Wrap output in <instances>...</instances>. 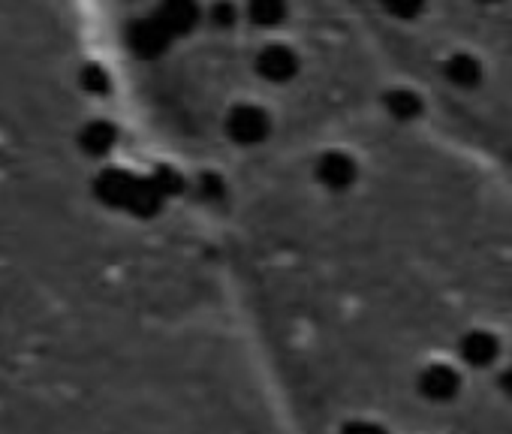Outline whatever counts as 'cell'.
Masks as SVG:
<instances>
[{"label":"cell","mask_w":512,"mask_h":434,"mask_svg":"<svg viewBox=\"0 0 512 434\" xmlns=\"http://www.w3.org/2000/svg\"><path fill=\"white\" fill-rule=\"evenodd\" d=\"M241 16H244V10L235 4V0H217V4L208 10V19H211V25H214V28H223V31L235 28Z\"/></svg>","instance_id":"30bf717a"},{"label":"cell","mask_w":512,"mask_h":434,"mask_svg":"<svg viewBox=\"0 0 512 434\" xmlns=\"http://www.w3.org/2000/svg\"><path fill=\"white\" fill-rule=\"evenodd\" d=\"M244 19L260 28V31H275L287 22L290 16V0H244Z\"/></svg>","instance_id":"52a82bcc"},{"label":"cell","mask_w":512,"mask_h":434,"mask_svg":"<svg viewBox=\"0 0 512 434\" xmlns=\"http://www.w3.org/2000/svg\"><path fill=\"white\" fill-rule=\"evenodd\" d=\"M476 4H482V7H497V4H503V0H476Z\"/></svg>","instance_id":"7c38bea8"},{"label":"cell","mask_w":512,"mask_h":434,"mask_svg":"<svg viewBox=\"0 0 512 434\" xmlns=\"http://www.w3.org/2000/svg\"><path fill=\"white\" fill-rule=\"evenodd\" d=\"M115 142H118V130H115L112 121L97 118V121H88L79 130V148L88 157H106L115 148Z\"/></svg>","instance_id":"ba28073f"},{"label":"cell","mask_w":512,"mask_h":434,"mask_svg":"<svg viewBox=\"0 0 512 434\" xmlns=\"http://www.w3.org/2000/svg\"><path fill=\"white\" fill-rule=\"evenodd\" d=\"M82 88H85L88 94H97V97H103V94H109L112 82H109V76H106V70H103V67H97V64H88V67L82 70Z\"/></svg>","instance_id":"8fae6325"},{"label":"cell","mask_w":512,"mask_h":434,"mask_svg":"<svg viewBox=\"0 0 512 434\" xmlns=\"http://www.w3.org/2000/svg\"><path fill=\"white\" fill-rule=\"evenodd\" d=\"M380 7L395 22H416L425 16L428 0H380Z\"/></svg>","instance_id":"9c48e42d"},{"label":"cell","mask_w":512,"mask_h":434,"mask_svg":"<svg viewBox=\"0 0 512 434\" xmlns=\"http://www.w3.org/2000/svg\"><path fill=\"white\" fill-rule=\"evenodd\" d=\"M124 40H127V49L142 61H154V58L166 55V49L172 46V34L154 16L130 22Z\"/></svg>","instance_id":"3957f363"},{"label":"cell","mask_w":512,"mask_h":434,"mask_svg":"<svg viewBox=\"0 0 512 434\" xmlns=\"http://www.w3.org/2000/svg\"><path fill=\"white\" fill-rule=\"evenodd\" d=\"M154 19L172 34V40H178L196 31L202 19V7H199V0H160Z\"/></svg>","instance_id":"277c9868"},{"label":"cell","mask_w":512,"mask_h":434,"mask_svg":"<svg viewBox=\"0 0 512 434\" xmlns=\"http://www.w3.org/2000/svg\"><path fill=\"white\" fill-rule=\"evenodd\" d=\"M380 103H383V112H386L395 124H416V121L425 115V97H422L419 91L407 88V85L389 88V91L380 97Z\"/></svg>","instance_id":"8992f818"},{"label":"cell","mask_w":512,"mask_h":434,"mask_svg":"<svg viewBox=\"0 0 512 434\" xmlns=\"http://www.w3.org/2000/svg\"><path fill=\"white\" fill-rule=\"evenodd\" d=\"M253 73L260 76L263 82L275 85V88H284L302 73V58L287 43H269V46H263L260 52H256Z\"/></svg>","instance_id":"7a4b0ae2"},{"label":"cell","mask_w":512,"mask_h":434,"mask_svg":"<svg viewBox=\"0 0 512 434\" xmlns=\"http://www.w3.org/2000/svg\"><path fill=\"white\" fill-rule=\"evenodd\" d=\"M223 136L235 148H263L275 136V115L253 100L232 103L223 115Z\"/></svg>","instance_id":"6da1fadb"},{"label":"cell","mask_w":512,"mask_h":434,"mask_svg":"<svg viewBox=\"0 0 512 434\" xmlns=\"http://www.w3.org/2000/svg\"><path fill=\"white\" fill-rule=\"evenodd\" d=\"M443 79L455 91H476L485 82V64L473 52H452L443 61Z\"/></svg>","instance_id":"5b68a950"}]
</instances>
